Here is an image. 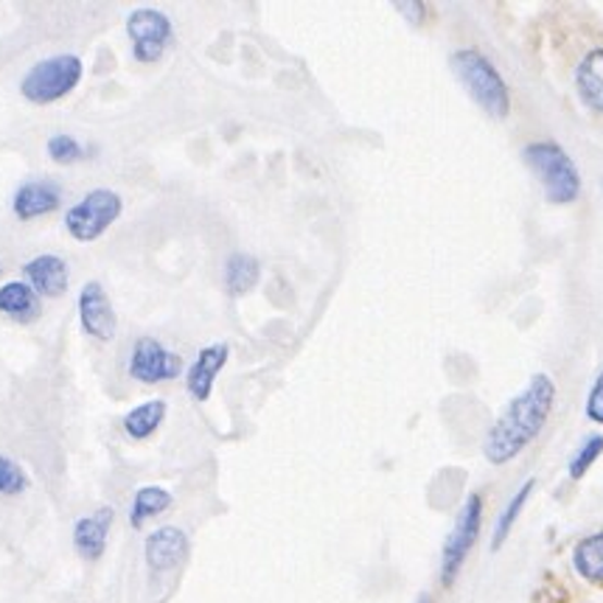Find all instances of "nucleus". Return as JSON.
<instances>
[{"label": "nucleus", "instance_id": "obj_2", "mask_svg": "<svg viewBox=\"0 0 603 603\" xmlns=\"http://www.w3.org/2000/svg\"><path fill=\"white\" fill-rule=\"evenodd\" d=\"M455 79L464 85L466 94L478 101V107L491 119H508L510 94L500 71L475 48H460L450 57Z\"/></svg>", "mask_w": 603, "mask_h": 603}, {"label": "nucleus", "instance_id": "obj_4", "mask_svg": "<svg viewBox=\"0 0 603 603\" xmlns=\"http://www.w3.org/2000/svg\"><path fill=\"white\" fill-rule=\"evenodd\" d=\"M82 73H85L82 60L73 57V53L48 57V60H40L23 76L21 94L32 104H51V101L65 99L73 87L79 85Z\"/></svg>", "mask_w": 603, "mask_h": 603}, {"label": "nucleus", "instance_id": "obj_11", "mask_svg": "<svg viewBox=\"0 0 603 603\" xmlns=\"http://www.w3.org/2000/svg\"><path fill=\"white\" fill-rule=\"evenodd\" d=\"M113 519L115 510L110 505H101L90 517L76 519V525H73V547L85 562H99L104 556L107 539L113 531Z\"/></svg>", "mask_w": 603, "mask_h": 603}, {"label": "nucleus", "instance_id": "obj_27", "mask_svg": "<svg viewBox=\"0 0 603 603\" xmlns=\"http://www.w3.org/2000/svg\"><path fill=\"white\" fill-rule=\"evenodd\" d=\"M418 603H432V601L427 595H421V598H418Z\"/></svg>", "mask_w": 603, "mask_h": 603}, {"label": "nucleus", "instance_id": "obj_5", "mask_svg": "<svg viewBox=\"0 0 603 603\" xmlns=\"http://www.w3.org/2000/svg\"><path fill=\"white\" fill-rule=\"evenodd\" d=\"M480 531H483V497L469 494L466 503L460 505L455 525H452L450 537L444 542V551H441V583H444L446 590L458 581L471 547L478 544Z\"/></svg>", "mask_w": 603, "mask_h": 603}, {"label": "nucleus", "instance_id": "obj_12", "mask_svg": "<svg viewBox=\"0 0 603 603\" xmlns=\"http://www.w3.org/2000/svg\"><path fill=\"white\" fill-rule=\"evenodd\" d=\"M227 357H231V345L211 343L197 354V359H194L192 365H188L186 387L197 402H208V398H211L213 382H217L219 371L225 368Z\"/></svg>", "mask_w": 603, "mask_h": 603}, {"label": "nucleus", "instance_id": "obj_3", "mask_svg": "<svg viewBox=\"0 0 603 603\" xmlns=\"http://www.w3.org/2000/svg\"><path fill=\"white\" fill-rule=\"evenodd\" d=\"M522 160L542 183L547 202H553V206L576 202L578 194H581V174H578L576 163L562 146L553 144V140L528 144L522 149Z\"/></svg>", "mask_w": 603, "mask_h": 603}, {"label": "nucleus", "instance_id": "obj_18", "mask_svg": "<svg viewBox=\"0 0 603 603\" xmlns=\"http://www.w3.org/2000/svg\"><path fill=\"white\" fill-rule=\"evenodd\" d=\"M172 491L160 489V485H144V489L135 491L133 505H130V525H133L135 531H140L144 522L160 517L163 510L172 508Z\"/></svg>", "mask_w": 603, "mask_h": 603}, {"label": "nucleus", "instance_id": "obj_13", "mask_svg": "<svg viewBox=\"0 0 603 603\" xmlns=\"http://www.w3.org/2000/svg\"><path fill=\"white\" fill-rule=\"evenodd\" d=\"M60 206H62V188L57 186V183H51V180H34V183H26V186L17 188L12 211L21 222H28V219L53 213Z\"/></svg>", "mask_w": 603, "mask_h": 603}, {"label": "nucleus", "instance_id": "obj_8", "mask_svg": "<svg viewBox=\"0 0 603 603\" xmlns=\"http://www.w3.org/2000/svg\"><path fill=\"white\" fill-rule=\"evenodd\" d=\"M183 371V359L174 352L163 348L155 337H138L130 354V377L144 385H160L172 382Z\"/></svg>", "mask_w": 603, "mask_h": 603}, {"label": "nucleus", "instance_id": "obj_10", "mask_svg": "<svg viewBox=\"0 0 603 603\" xmlns=\"http://www.w3.org/2000/svg\"><path fill=\"white\" fill-rule=\"evenodd\" d=\"M188 553H192V542L180 528L167 525V528H158L146 537L144 556L149 573H172L177 570L180 564H186Z\"/></svg>", "mask_w": 603, "mask_h": 603}, {"label": "nucleus", "instance_id": "obj_15", "mask_svg": "<svg viewBox=\"0 0 603 603\" xmlns=\"http://www.w3.org/2000/svg\"><path fill=\"white\" fill-rule=\"evenodd\" d=\"M578 96L590 110L603 113V48H595L581 60L576 71Z\"/></svg>", "mask_w": 603, "mask_h": 603}, {"label": "nucleus", "instance_id": "obj_6", "mask_svg": "<svg viewBox=\"0 0 603 603\" xmlns=\"http://www.w3.org/2000/svg\"><path fill=\"white\" fill-rule=\"evenodd\" d=\"M124 211L113 188H94L65 213V231L76 242H96Z\"/></svg>", "mask_w": 603, "mask_h": 603}, {"label": "nucleus", "instance_id": "obj_1", "mask_svg": "<svg viewBox=\"0 0 603 603\" xmlns=\"http://www.w3.org/2000/svg\"><path fill=\"white\" fill-rule=\"evenodd\" d=\"M556 402V385L547 373H537L531 382L510 398L483 441V455L491 466H505L519 458L533 438L544 430Z\"/></svg>", "mask_w": 603, "mask_h": 603}, {"label": "nucleus", "instance_id": "obj_17", "mask_svg": "<svg viewBox=\"0 0 603 603\" xmlns=\"http://www.w3.org/2000/svg\"><path fill=\"white\" fill-rule=\"evenodd\" d=\"M0 312L9 318L28 323L40 315V295L23 281H9L0 286Z\"/></svg>", "mask_w": 603, "mask_h": 603}, {"label": "nucleus", "instance_id": "obj_7", "mask_svg": "<svg viewBox=\"0 0 603 603\" xmlns=\"http://www.w3.org/2000/svg\"><path fill=\"white\" fill-rule=\"evenodd\" d=\"M172 21L158 9H135L126 17V37L138 62H158L172 42Z\"/></svg>", "mask_w": 603, "mask_h": 603}, {"label": "nucleus", "instance_id": "obj_9", "mask_svg": "<svg viewBox=\"0 0 603 603\" xmlns=\"http://www.w3.org/2000/svg\"><path fill=\"white\" fill-rule=\"evenodd\" d=\"M79 320L82 329H85L90 337L101 340V343H110L119 332V318H115V309L110 304V295H107L104 286L99 281H87L79 292Z\"/></svg>", "mask_w": 603, "mask_h": 603}, {"label": "nucleus", "instance_id": "obj_14", "mask_svg": "<svg viewBox=\"0 0 603 603\" xmlns=\"http://www.w3.org/2000/svg\"><path fill=\"white\" fill-rule=\"evenodd\" d=\"M28 286H32L37 295L42 298H60L67 292V264L62 256H53V253H42V256H34L26 267Z\"/></svg>", "mask_w": 603, "mask_h": 603}, {"label": "nucleus", "instance_id": "obj_21", "mask_svg": "<svg viewBox=\"0 0 603 603\" xmlns=\"http://www.w3.org/2000/svg\"><path fill=\"white\" fill-rule=\"evenodd\" d=\"M533 485H537V480H525V483L514 491V497L505 503V508L500 510L497 522H494V533H491V551H500V547L505 544V539L510 537V531H514V525H517L519 514H522V508L528 505V497H531Z\"/></svg>", "mask_w": 603, "mask_h": 603}, {"label": "nucleus", "instance_id": "obj_20", "mask_svg": "<svg viewBox=\"0 0 603 603\" xmlns=\"http://www.w3.org/2000/svg\"><path fill=\"white\" fill-rule=\"evenodd\" d=\"M261 264L259 259H253L250 253H233L225 264V286L233 298H242L253 286L259 284Z\"/></svg>", "mask_w": 603, "mask_h": 603}, {"label": "nucleus", "instance_id": "obj_25", "mask_svg": "<svg viewBox=\"0 0 603 603\" xmlns=\"http://www.w3.org/2000/svg\"><path fill=\"white\" fill-rule=\"evenodd\" d=\"M583 413H587V418H590L592 424H603V371L598 373L590 393H587V407H583Z\"/></svg>", "mask_w": 603, "mask_h": 603}, {"label": "nucleus", "instance_id": "obj_26", "mask_svg": "<svg viewBox=\"0 0 603 603\" xmlns=\"http://www.w3.org/2000/svg\"><path fill=\"white\" fill-rule=\"evenodd\" d=\"M396 9L402 14H407V21H410L413 26H421V23H424L427 7L421 3V0H413V3H396Z\"/></svg>", "mask_w": 603, "mask_h": 603}, {"label": "nucleus", "instance_id": "obj_24", "mask_svg": "<svg viewBox=\"0 0 603 603\" xmlns=\"http://www.w3.org/2000/svg\"><path fill=\"white\" fill-rule=\"evenodd\" d=\"M82 155H85L82 152V144L76 138H71V135L60 133L48 140V158H51L53 163H60V167H71Z\"/></svg>", "mask_w": 603, "mask_h": 603}, {"label": "nucleus", "instance_id": "obj_23", "mask_svg": "<svg viewBox=\"0 0 603 603\" xmlns=\"http://www.w3.org/2000/svg\"><path fill=\"white\" fill-rule=\"evenodd\" d=\"M28 489V478L23 466L17 460L7 458V455H0V494L3 497H17L23 491Z\"/></svg>", "mask_w": 603, "mask_h": 603}, {"label": "nucleus", "instance_id": "obj_19", "mask_svg": "<svg viewBox=\"0 0 603 603\" xmlns=\"http://www.w3.org/2000/svg\"><path fill=\"white\" fill-rule=\"evenodd\" d=\"M167 413V402H163V398H152V402H144V405L133 407V410L126 413L121 427H124V432L133 438V441H144V438H149L152 432H158V427L163 424Z\"/></svg>", "mask_w": 603, "mask_h": 603}, {"label": "nucleus", "instance_id": "obj_16", "mask_svg": "<svg viewBox=\"0 0 603 603\" xmlns=\"http://www.w3.org/2000/svg\"><path fill=\"white\" fill-rule=\"evenodd\" d=\"M573 570L581 581L603 590V531L590 533L576 544L573 551Z\"/></svg>", "mask_w": 603, "mask_h": 603}, {"label": "nucleus", "instance_id": "obj_22", "mask_svg": "<svg viewBox=\"0 0 603 603\" xmlns=\"http://www.w3.org/2000/svg\"><path fill=\"white\" fill-rule=\"evenodd\" d=\"M601 455H603V435H590L576 452H573L570 464H567V475H570L573 480H581L583 475L595 466V460L601 458Z\"/></svg>", "mask_w": 603, "mask_h": 603}]
</instances>
